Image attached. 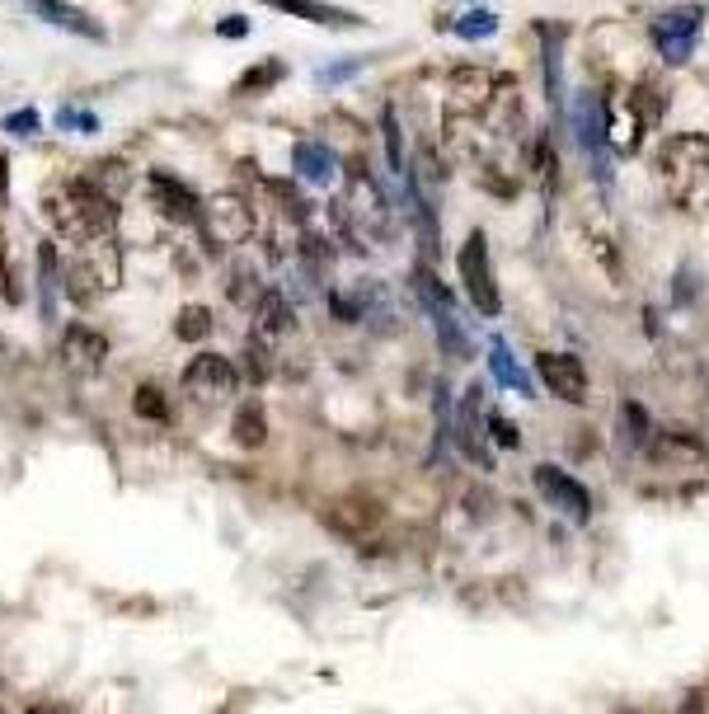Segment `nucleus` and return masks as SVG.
I'll list each match as a JSON object with an SVG mask.
<instances>
[{
  "instance_id": "nucleus-1",
  "label": "nucleus",
  "mask_w": 709,
  "mask_h": 714,
  "mask_svg": "<svg viewBox=\"0 0 709 714\" xmlns=\"http://www.w3.org/2000/svg\"><path fill=\"white\" fill-rule=\"evenodd\" d=\"M329 217L339 221L343 245L357 249V254H367L371 245H381V240H390V235H395L390 202H386L381 184H376L367 170H353V174H348V184H343L339 202L329 207Z\"/></svg>"
},
{
  "instance_id": "nucleus-2",
  "label": "nucleus",
  "mask_w": 709,
  "mask_h": 714,
  "mask_svg": "<svg viewBox=\"0 0 709 714\" xmlns=\"http://www.w3.org/2000/svg\"><path fill=\"white\" fill-rule=\"evenodd\" d=\"M653 170H658V184L667 188V198L677 207L700 212L709 202V137H700V132L667 137L653 156Z\"/></svg>"
},
{
  "instance_id": "nucleus-3",
  "label": "nucleus",
  "mask_w": 709,
  "mask_h": 714,
  "mask_svg": "<svg viewBox=\"0 0 709 714\" xmlns=\"http://www.w3.org/2000/svg\"><path fill=\"white\" fill-rule=\"evenodd\" d=\"M47 217L71 240H108L118 226V202L99 193L90 179H71L62 193L47 198Z\"/></svg>"
},
{
  "instance_id": "nucleus-4",
  "label": "nucleus",
  "mask_w": 709,
  "mask_h": 714,
  "mask_svg": "<svg viewBox=\"0 0 709 714\" xmlns=\"http://www.w3.org/2000/svg\"><path fill=\"white\" fill-rule=\"evenodd\" d=\"M456 268H461V282L465 292H470V301H475L479 315H498V282H494V268H489V240H484V231H470L465 235L461 254H456Z\"/></svg>"
},
{
  "instance_id": "nucleus-5",
  "label": "nucleus",
  "mask_w": 709,
  "mask_h": 714,
  "mask_svg": "<svg viewBox=\"0 0 709 714\" xmlns=\"http://www.w3.org/2000/svg\"><path fill=\"white\" fill-rule=\"evenodd\" d=\"M198 226H207L216 245H245L254 235V207L245 193H216V198H202Z\"/></svg>"
},
{
  "instance_id": "nucleus-6",
  "label": "nucleus",
  "mask_w": 709,
  "mask_h": 714,
  "mask_svg": "<svg viewBox=\"0 0 709 714\" xmlns=\"http://www.w3.org/2000/svg\"><path fill=\"white\" fill-rule=\"evenodd\" d=\"M700 24H705V10H700V5H681V10H667V15L653 19L648 38H653V47H658V57H663V62L681 66V62H691L695 38H700Z\"/></svg>"
},
{
  "instance_id": "nucleus-7",
  "label": "nucleus",
  "mask_w": 709,
  "mask_h": 714,
  "mask_svg": "<svg viewBox=\"0 0 709 714\" xmlns=\"http://www.w3.org/2000/svg\"><path fill=\"white\" fill-rule=\"evenodd\" d=\"M324 522H329V531L343 536V541H371L376 531L386 527V508L371 494H357L353 489V494H339L324 508Z\"/></svg>"
},
{
  "instance_id": "nucleus-8",
  "label": "nucleus",
  "mask_w": 709,
  "mask_h": 714,
  "mask_svg": "<svg viewBox=\"0 0 709 714\" xmlns=\"http://www.w3.org/2000/svg\"><path fill=\"white\" fill-rule=\"evenodd\" d=\"M235 386H240V372H235L231 357L221 353H198L193 362L184 367V390L193 395L198 404H221L231 400Z\"/></svg>"
},
{
  "instance_id": "nucleus-9",
  "label": "nucleus",
  "mask_w": 709,
  "mask_h": 714,
  "mask_svg": "<svg viewBox=\"0 0 709 714\" xmlns=\"http://www.w3.org/2000/svg\"><path fill=\"white\" fill-rule=\"evenodd\" d=\"M484 127L494 132V137H503V141H517L526 132V94H522V85L512 76H498L494 80V94H489V104H484Z\"/></svg>"
},
{
  "instance_id": "nucleus-10",
  "label": "nucleus",
  "mask_w": 709,
  "mask_h": 714,
  "mask_svg": "<svg viewBox=\"0 0 709 714\" xmlns=\"http://www.w3.org/2000/svg\"><path fill=\"white\" fill-rule=\"evenodd\" d=\"M296 334V311H292V301L282 292H263L259 301V311H254V329H249V343L254 348H263V353L273 357L282 348V343Z\"/></svg>"
},
{
  "instance_id": "nucleus-11",
  "label": "nucleus",
  "mask_w": 709,
  "mask_h": 714,
  "mask_svg": "<svg viewBox=\"0 0 709 714\" xmlns=\"http://www.w3.org/2000/svg\"><path fill=\"white\" fill-rule=\"evenodd\" d=\"M536 376L555 400H564V404H583L587 400V367L573 353H540L536 357Z\"/></svg>"
},
{
  "instance_id": "nucleus-12",
  "label": "nucleus",
  "mask_w": 709,
  "mask_h": 714,
  "mask_svg": "<svg viewBox=\"0 0 709 714\" xmlns=\"http://www.w3.org/2000/svg\"><path fill=\"white\" fill-rule=\"evenodd\" d=\"M484 433H489V409H484V390L470 386L465 390V404H461V419H456V442H461V451L475 461V466H494V456H489V442H484Z\"/></svg>"
},
{
  "instance_id": "nucleus-13",
  "label": "nucleus",
  "mask_w": 709,
  "mask_h": 714,
  "mask_svg": "<svg viewBox=\"0 0 709 714\" xmlns=\"http://www.w3.org/2000/svg\"><path fill=\"white\" fill-rule=\"evenodd\" d=\"M104 357H108V339L99 334V329L90 325H71L62 334V362H66V372H76V376H99V367H104Z\"/></svg>"
},
{
  "instance_id": "nucleus-14",
  "label": "nucleus",
  "mask_w": 709,
  "mask_h": 714,
  "mask_svg": "<svg viewBox=\"0 0 709 714\" xmlns=\"http://www.w3.org/2000/svg\"><path fill=\"white\" fill-rule=\"evenodd\" d=\"M573 127H578V141L592 156V170H602L606 179V104L592 90L578 94V109H573Z\"/></svg>"
},
{
  "instance_id": "nucleus-15",
  "label": "nucleus",
  "mask_w": 709,
  "mask_h": 714,
  "mask_svg": "<svg viewBox=\"0 0 709 714\" xmlns=\"http://www.w3.org/2000/svg\"><path fill=\"white\" fill-rule=\"evenodd\" d=\"M536 484H540V494L550 498L555 508H564L573 522H587V513H592V498H587V489L573 480V475H564L559 466H536Z\"/></svg>"
},
{
  "instance_id": "nucleus-16",
  "label": "nucleus",
  "mask_w": 709,
  "mask_h": 714,
  "mask_svg": "<svg viewBox=\"0 0 709 714\" xmlns=\"http://www.w3.org/2000/svg\"><path fill=\"white\" fill-rule=\"evenodd\" d=\"M494 80L489 71H479V66H461V71H451V113H484L489 104V94H494Z\"/></svg>"
},
{
  "instance_id": "nucleus-17",
  "label": "nucleus",
  "mask_w": 709,
  "mask_h": 714,
  "mask_svg": "<svg viewBox=\"0 0 709 714\" xmlns=\"http://www.w3.org/2000/svg\"><path fill=\"white\" fill-rule=\"evenodd\" d=\"M151 198H155V207H160L170 221H179V226L202 217V198H193V188L174 184V179H165V174H151Z\"/></svg>"
},
{
  "instance_id": "nucleus-18",
  "label": "nucleus",
  "mask_w": 709,
  "mask_h": 714,
  "mask_svg": "<svg viewBox=\"0 0 709 714\" xmlns=\"http://www.w3.org/2000/svg\"><path fill=\"white\" fill-rule=\"evenodd\" d=\"M24 5H29L33 15H43L47 24H57V29H66V33H80V38H90V43H104L108 38L99 19L80 15V10H71V5H62V0H24Z\"/></svg>"
},
{
  "instance_id": "nucleus-19",
  "label": "nucleus",
  "mask_w": 709,
  "mask_h": 714,
  "mask_svg": "<svg viewBox=\"0 0 709 714\" xmlns=\"http://www.w3.org/2000/svg\"><path fill=\"white\" fill-rule=\"evenodd\" d=\"M292 165H296V174H301L306 184H315V188L334 184V170H339V165H334V151L320 146V141H296Z\"/></svg>"
},
{
  "instance_id": "nucleus-20",
  "label": "nucleus",
  "mask_w": 709,
  "mask_h": 714,
  "mask_svg": "<svg viewBox=\"0 0 709 714\" xmlns=\"http://www.w3.org/2000/svg\"><path fill=\"white\" fill-rule=\"evenodd\" d=\"M231 437H235V447H240V451H259L263 447V437H268V419H263V404L259 400H249V404H240V409H235Z\"/></svg>"
},
{
  "instance_id": "nucleus-21",
  "label": "nucleus",
  "mask_w": 709,
  "mask_h": 714,
  "mask_svg": "<svg viewBox=\"0 0 709 714\" xmlns=\"http://www.w3.org/2000/svg\"><path fill=\"white\" fill-rule=\"evenodd\" d=\"M226 296H231L240 311H259L263 301V287H259V268L245 264V259H235L231 273H226Z\"/></svg>"
},
{
  "instance_id": "nucleus-22",
  "label": "nucleus",
  "mask_w": 709,
  "mask_h": 714,
  "mask_svg": "<svg viewBox=\"0 0 709 714\" xmlns=\"http://www.w3.org/2000/svg\"><path fill=\"white\" fill-rule=\"evenodd\" d=\"M90 264V273L99 278V287L104 292H113L118 282H123V254H118V245L113 240H94V254L85 259Z\"/></svg>"
},
{
  "instance_id": "nucleus-23",
  "label": "nucleus",
  "mask_w": 709,
  "mask_h": 714,
  "mask_svg": "<svg viewBox=\"0 0 709 714\" xmlns=\"http://www.w3.org/2000/svg\"><path fill=\"white\" fill-rule=\"evenodd\" d=\"M273 10H282V15H301L310 19V24H357V15H343V10H334V5H320V0H268Z\"/></svg>"
},
{
  "instance_id": "nucleus-24",
  "label": "nucleus",
  "mask_w": 709,
  "mask_h": 714,
  "mask_svg": "<svg viewBox=\"0 0 709 714\" xmlns=\"http://www.w3.org/2000/svg\"><path fill=\"white\" fill-rule=\"evenodd\" d=\"M85 179H90V184L99 188V193H108L113 202H123L127 184H132V174H127V165H123V160H94Z\"/></svg>"
},
{
  "instance_id": "nucleus-25",
  "label": "nucleus",
  "mask_w": 709,
  "mask_h": 714,
  "mask_svg": "<svg viewBox=\"0 0 709 714\" xmlns=\"http://www.w3.org/2000/svg\"><path fill=\"white\" fill-rule=\"evenodd\" d=\"M282 71H287V66H282L278 57H268V62H254V66L245 71V76L235 80V94L245 99V94H254V90H259V94H263V90H273V85L282 80Z\"/></svg>"
},
{
  "instance_id": "nucleus-26",
  "label": "nucleus",
  "mask_w": 709,
  "mask_h": 714,
  "mask_svg": "<svg viewBox=\"0 0 709 714\" xmlns=\"http://www.w3.org/2000/svg\"><path fill=\"white\" fill-rule=\"evenodd\" d=\"M174 334L184 343L212 339V311H207V306H184V311L174 315Z\"/></svg>"
},
{
  "instance_id": "nucleus-27",
  "label": "nucleus",
  "mask_w": 709,
  "mask_h": 714,
  "mask_svg": "<svg viewBox=\"0 0 709 714\" xmlns=\"http://www.w3.org/2000/svg\"><path fill=\"white\" fill-rule=\"evenodd\" d=\"M700 442H695V437H686V433H658L653 437V456H658V461H695V456H700Z\"/></svg>"
},
{
  "instance_id": "nucleus-28",
  "label": "nucleus",
  "mask_w": 709,
  "mask_h": 714,
  "mask_svg": "<svg viewBox=\"0 0 709 714\" xmlns=\"http://www.w3.org/2000/svg\"><path fill=\"white\" fill-rule=\"evenodd\" d=\"M132 409H137L141 419H151V423H165V419H170V404H165L160 386H137V395H132Z\"/></svg>"
},
{
  "instance_id": "nucleus-29",
  "label": "nucleus",
  "mask_w": 709,
  "mask_h": 714,
  "mask_svg": "<svg viewBox=\"0 0 709 714\" xmlns=\"http://www.w3.org/2000/svg\"><path fill=\"white\" fill-rule=\"evenodd\" d=\"M456 33L461 38H489V33H498V15L494 10H470V15L456 19Z\"/></svg>"
},
{
  "instance_id": "nucleus-30",
  "label": "nucleus",
  "mask_w": 709,
  "mask_h": 714,
  "mask_svg": "<svg viewBox=\"0 0 709 714\" xmlns=\"http://www.w3.org/2000/svg\"><path fill=\"white\" fill-rule=\"evenodd\" d=\"M381 137H386V160L390 170L404 174V141H400V123H395V113H381Z\"/></svg>"
},
{
  "instance_id": "nucleus-31",
  "label": "nucleus",
  "mask_w": 709,
  "mask_h": 714,
  "mask_svg": "<svg viewBox=\"0 0 709 714\" xmlns=\"http://www.w3.org/2000/svg\"><path fill=\"white\" fill-rule=\"evenodd\" d=\"M545 94L559 109V38L550 29H545Z\"/></svg>"
},
{
  "instance_id": "nucleus-32",
  "label": "nucleus",
  "mask_w": 709,
  "mask_h": 714,
  "mask_svg": "<svg viewBox=\"0 0 709 714\" xmlns=\"http://www.w3.org/2000/svg\"><path fill=\"white\" fill-rule=\"evenodd\" d=\"M620 414H625V433L634 437V442H644L648 437V409L639 400H625V409H620Z\"/></svg>"
},
{
  "instance_id": "nucleus-33",
  "label": "nucleus",
  "mask_w": 709,
  "mask_h": 714,
  "mask_svg": "<svg viewBox=\"0 0 709 714\" xmlns=\"http://www.w3.org/2000/svg\"><path fill=\"white\" fill-rule=\"evenodd\" d=\"M489 437H494V442H498L503 451H512L517 442H522V437H517V428H512V423L503 419V414H494V409H489Z\"/></svg>"
},
{
  "instance_id": "nucleus-34",
  "label": "nucleus",
  "mask_w": 709,
  "mask_h": 714,
  "mask_svg": "<svg viewBox=\"0 0 709 714\" xmlns=\"http://www.w3.org/2000/svg\"><path fill=\"white\" fill-rule=\"evenodd\" d=\"M353 71H362V62H357V57L324 66V71H320V85H343V80H353Z\"/></svg>"
},
{
  "instance_id": "nucleus-35",
  "label": "nucleus",
  "mask_w": 709,
  "mask_h": 714,
  "mask_svg": "<svg viewBox=\"0 0 709 714\" xmlns=\"http://www.w3.org/2000/svg\"><path fill=\"white\" fill-rule=\"evenodd\" d=\"M494 367H498V376H503L508 386H522L526 390V381L517 376V367H512V357H508V348H503V343H494Z\"/></svg>"
},
{
  "instance_id": "nucleus-36",
  "label": "nucleus",
  "mask_w": 709,
  "mask_h": 714,
  "mask_svg": "<svg viewBox=\"0 0 709 714\" xmlns=\"http://www.w3.org/2000/svg\"><path fill=\"white\" fill-rule=\"evenodd\" d=\"M5 132H15V137H24V132H38V113H33V109H15L10 118H5Z\"/></svg>"
},
{
  "instance_id": "nucleus-37",
  "label": "nucleus",
  "mask_w": 709,
  "mask_h": 714,
  "mask_svg": "<svg viewBox=\"0 0 709 714\" xmlns=\"http://www.w3.org/2000/svg\"><path fill=\"white\" fill-rule=\"evenodd\" d=\"M216 33H221V38H245V33H249V19H245V15H226L221 24H216Z\"/></svg>"
},
{
  "instance_id": "nucleus-38",
  "label": "nucleus",
  "mask_w": 709,
  "mask_h": 714,
  "mask_svg": "<svg viewBox=\"0 0 709 714\" xmlns=\"http://www.w3.org/2000/svg\"><path fill=\"white\" fill-rule=\"evenodd\" d=\"M10 193V160H5V151H0V198Z\"/></svg>"
},
{
  "instance_id": "nucleus-39",
  "label": "nucleus",
  "mask_w": 709,
  "mask_h": 714,
  "mask_svg": "<svg viewBox=\"0 0 709 714\" xmlns=\"http://www.w3.org/2000/svg\"><path fill=\"white\" fill-rule=\"evenodd\" d=\"M0 714H5V710H0Z\"/></svg>"
}]
</instances>
